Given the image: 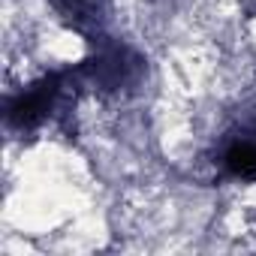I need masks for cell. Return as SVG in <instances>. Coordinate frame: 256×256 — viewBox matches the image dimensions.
Segmentation results:
<instances>
[{"label": "cell", "instance_id": "obj_1", "mask_svg": "<svg viewBox=\"0 0 256 256\" xmlns=\"http://www.w3.org/2000/svg\"><path fill=\"white\" fill-rule=\"evenodd\" d=\"M60 94V76H48L40 84H34L30 90L18 94L10 106H6V120L18 130H30V126L42 124V118L54 108V100Z\"/></svg>", "mask_w": 256, "mask_h": 256}, {"label": "cell", "instance_id": "obj_2", "mask_svg": "<svg viewBox=\"0 0 256 256\" xmlns=\"http://www.w3.org/2000/svg\"><path fill=\"white\" fill-rule=\"evenodd\" d=\"M139 70H142L139 58L133 52H126V48H118V46H112L102 54H96L94 60H88V72L106 90H114V88H120L126 82H133L139 76Z\"/></svg>", "mask_w": 256, "mask_h": 256}, {"label": "cell", "instance_id": "obj_3", "mask_svg": "<svg viewBox=\"0 0 256 256\" xmlns=\"http://www.w3.org/2000/svg\"><path fill=\"white\" fill-rule=\"evenodd\" d=\"M64 22H70L76 30H90L106 18L108 0H52Z\"/></svg>", "mask_w": 256, "mask_h": 256}]
</instances>
